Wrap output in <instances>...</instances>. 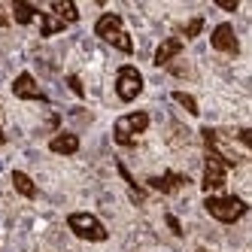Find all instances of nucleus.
<instances>
[{
    "label": "nucleus",
    "instance_id": "f257e3e1",
    "mask_svg": "<svg viewBox=\"0 0 252 252\" xmlns=\"http://www.w3.org/2000/svg\"><path fill=\"white\" fill-rule=\"evenodd\" d=\"M204 210L213 216L216 222L234 225V222H240L243 216L249 213V204L243 201V197H237V194H210L204 201Z\"/></svg>",
    "mask_w": 252,
    "mask_h": 252
},
{
    "label": "nucleus",
    "instance_id": "f03ea898",
    "mask_svg": "<svg viewBox=\"0 0 252 252\" xmlns=\"http://www.w3.org/2000/svg\"><path fill=\"white\" fill-rule=\"evenodd\" d=\"M94 33H97L103 43H110L113 49L125 52V55H131V52H134V40H131V33L125 31V22L119 19L116 12H103L100 19L94 22Z\"/></svg>",
    "mask_w": 252,
    "mask_h": 252
},
{
    "label": "nucleus",
    "instance_id": "7ed1b4c3",
    "mask_svg": "<svg viewBox=\"0 0 252 252\" xmlns=\"http://www.w3.org/2000/svg\"><path fill=\"white\" fill-rule=\"evenodd\" d=\"M67 225H70V231H73L79 240H85V243H103L106 237H110L106 225L97 219L94 213H70V216H67Z\"/></svg>",
    "mask_w": 252,
    "mask_h": 252
},
{
    "label": "nucleus",
    "instance_id": "20e7f679",
    "mask_svg": "<svg viewBox=\"0 0 252 252\" xmlns=\"http://www.w3.org/2000/svg\"><path fill=\"white\" fill-rule=\"evenodd\" d=\"M231 164H234V161H228L225 155L207 149V155H204V179H201V189H204L207 194L219 191V189L225 186V179H228Z\"/></svg>",
    "mask_w": 252,
    "mask_h": 252
},
{
    "label": "nucleus",
    "instance_id": "39448f33",
    "mask_svg": "<svg viewBox=\"0 0 252 252\" xmlns=\"http://www.w3.org/2000/svg\"><path fill=\"white\" fill-rule=\"evenodd\" d=\"M149 128V113H143V110H137V113H128V116H122V119H116V125H113V140L119 143V146H134V140Z\"/></svg>",
    "mask_w": 252,
    "mask_h": 252
},
{
    "label": "nucleus",
    "instance_id": "423d86ee",
    "mask_svg": "<svg viewBox=\"0 0 252 252\" xmlns=\"http://www.w3.org/2000/svg\"><path fill=\"white\" fill-rule=\"evenodd\" d=\"M140 92H143V73L134 64L119 67V73H116V94H119V100L131 103V100L140 97Z\"/></svg>",
    "mask_w": 252,
    "mask_h": 252
},
{
    "label": "nucleus",
    "instance_id": "0eeeda50",
    "mask_svg": "<svg viewBox=\"0 0 252 252\" xmlns=\"http://www.w3.org/2000/svg\"><path fill=\"white\" fill-rule=\"evenodd\" d=\"M210 43H213L216 52H225V55H237L240 52V40H237V33H234L231 25H216Z\"/></svg>",
    "mask_w": 252,
    "mask_h": 252
},
{
    "label": "nucleus",
    "instance_id": "6e6552de",
    "mask_svg": "<svg viewBox=\"0 0 252 252\" xmlns=\"http://www.w3.org/2000/svg\"><path fill=\"white\" fill-rule=\"evenodd\" d=\"M12 94L19 97V100H49L43 94V88L37 85V79H33L31 73H19L12 82Z\"/></svg>",
    "mask_w": 252,
    "mask_h": 252
},
{
    "label": "nucleus",
    "instance_id": "1a4fd4ad",
    "mask_svg": "<svg viewBox=\"0 0 252 252\" xmlns=\"http://www.w3.org/2000/svg\"><path fill=\"white\" fill-rule=\"evenodd\" d=\"M189 183V176H183V173H161V176H152L149 179V189H155V191H161V194H170V191H176V189H183Z\"/></svg>",
    "mask_w": 252,
    "mask_h": 252
},
{
    "label": "nucleus",
    "instance_id": "9d476101",
    "mask_svg": "<svg viewBox=\"0 0 252 252\" xmlns=\"http://www.w3.org/2000/svg\"><path fill=\"white\" fill-rule=\"evenodd\" d=\"M179 52H183V43H179L176 37H167L164 43H161L158 49H155V55H152V64L155 67H164V64H170Z\"/></svg>",
    "mask_w": 252,
    "mask_h": 252
},
{
    "label": "nucleus",
    "instance_id": "9b49d317",
    "mask_svg": "<svg viewBox=\"0 0 252 252\" xmlns=\"http://www.w3.org/2000/svg\"><path fill=\"white\" fill-rule=\"evenodd\" d=\"M49 15H55L64 28L79 22V9H76V3H70V0H55V3L49 6Z\"/></svg>",
    "mask_w": 252,
    "mask_h": 252
},
{
    "label": "nucleus",
    "instance_id": "f8f14e48",
    "mask_svg": "<svg viewBox=\"0 0 252 252\" xmlns=\"http://www.w3.org/2000/svg\"><path fill=\"white\" fill-rule=\"evenodd\" d=\"M49 149L55 152V155H73V152L79 149V137L70 134V131H64V134H58V137H52Z\"/></svg>",
    "mask_w": 252,
    "mask_h": 252
},
{
    "label": "nucleus",
    "instance_id": "ddd939ff",
    "mask_svg": "<svg viewBox=\"0 0 252 252\" xmlns=\"http://www.w3.org/2000/svg\"><path fill=\"white\" fill-rule=\"evenodd\" d=\"M12 19L15 25H31V22H40V9L25 3V0H15L12 3Z\"/></svg>",
    "mask_w": 252,
    "mask_h": 252
},
{
    "label": "nucleus",
    "instance_id": "4468645a",
    "mask_svg": "<svg viewBox=\"0 0 252 252\" xmlns=\"http://www.w3.org/2000/svg\"><path fill=\"white\" fill-rule=\"evenodd\" d=\"M12 186L22 197H37V186H33V179L25 170H12Z\"/></svg>",
    "mask_w": 252,
    "mask_h": 252
},
{
    "label": "nucleus",
    "instance_id": "2eb2a0df",
    "mask_svg": "<svg viewBox=\"0 0 252 252\" xmlns=\"http://www.w3.org/2000/svg\"><path fill=\"white\" fill-rule=\"evenodd\" d=\"M61 31H64V25L55 19V15L40 12V33H43V37H55V33H61Z\"/></svg>",
    "mask_w": 252,
    "mask_h": 252
},
{
    "label": "nucleus",
    "instance_id": "dca6fc26",
    "mask_svg": "<svg viewBox=\"0 0 252 252\" xmlns=\"http://www.w3.org/2000/svg\"><path fill=\"white\" fill-rule=\"evenodd\" d=\"M173 100L183 106L189 116H197V113H201V110H197V100H194L191 94H186V92H173Z\"/></svg>",
    "mask_w": 252,
    "mask_h": 252
},
{
    "label": "nucleus",
    "instance_id": "f3484780",
    "mask_svg": "<svg viewBox=\"0 0 252 252\" xmlns=\"http://www.w3.org/2000/svg\"><path fill=\"white\" fill-rule=\"evenodd\" d=\"M183 31H186V37H189V40H194L197 33L204 31V19H191V22H189V25H186Z\"/></svg>",
    "mask_w": 252,
    "mask_h": 252
},
{
    "label": "nucleus",
    "instance_id": "a211bd4d",
    "mask_svg": "<svg viewBox=\"0 0 252 252\" xmlns=\"http://www.w3.org/2000/svg\"><path fill=\"white\" fill-rule=\"evenodd\" d=\"M67 85H70V88H73V92H76V94H79V97H82V94H85V88H82V82H79V79H76V76H70V79H67Z\"/></svg>",
    "mask_w": 252,
    "mask_h": 252
},
{
    "label": "nucleus",
    "instance_id": "6ab92c4d",
    "mask_svg": "<svg viewBox=\"0 0 252 252\" xmlns=\"http://www.w3.org/2000/svg\"><path fill=\"white\" fill-rule=\"evenodd\" d=\"M167 225H170L173 234H183V228H179V222H176V216H170V213H167Z\"/></svg>",
    "mask_w": 252,
    "mask_h": 252
},
{
    "label": "nucleus",
    "instance_id": "aec40b11",
    "mask_svg": "<svg viewBox=\"0 0 252 252\" xmlns=\"http://www.w3.org/2000/svg\"><path fill=\"white\" fill-rule=\"evenodd\" d=\"M237 137H240V143H243V146H246V149H249V146H252V134H249V131H246V128H243V131H240V134H237Z\"/></svg>",
    "mask_w": 252,
    "mask_h": 252
},
{
    "label": "nucleus",
    "instance_id": "412c9836",
    "mask_svg": "<svg viewBox=\"0 0 252 252\" xmlns=\"http://www.w3.org/2000/svg\"><path fill=\"white\" fill-rule=\"evenodd\" d=\"M219 6H222V9H228V12L237 9V3H234V0H219Z\"/></svg>",
    "mask_w": 252,
    "mask_h": 252
},
{
    "label": "nucleus",
    "instance_id": "4be33fe9",
    "mask_svg": "<svg viewBox=\"0 0 252 252\" xmlns=\"http://www.w3.org/2000/svg\"><path fill=\"white\" fill-rule=\"evenodd\" d=\"M0 25H6V15H3V9H0Z\"/></svg>",
    "mask_w": 252,
    "mask_h": 252
},
{
    "label": "nucleus",
    "instance_id": "5701e85b",
    "mask_svg": "<svg viewBox=\"0 0 252 252\" xmlns=\"http://www.w3.org/2000/svg\"><path fill=\"white\" fill-rule=\"evenodd\" d=\"M3 140H6V137H3V128H0V146H3Z\"/></svg>",
    "mask_w": 252,
    "mask_h": 252
}]
</instances>
